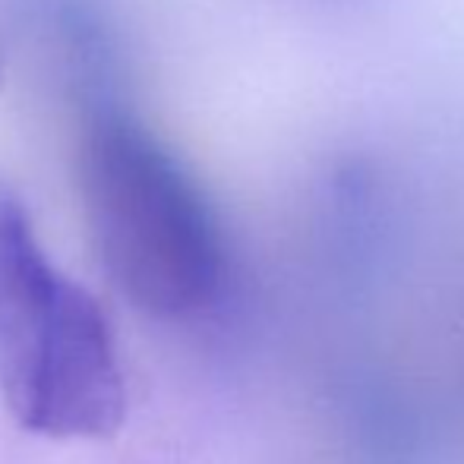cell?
I'll return each mask as SVG.
<instances>
[{"label":"cell","instance_id":"cell-1","mask_svg":"<svg viewBox=\"0 0 464 464\" xmlns=\"http://www.w3.org/2000/svg\"><path fill=\"white\" fill-rule=\"evenodd\" d=\"M89 237L114 287L149 316L184 319L225 285V237L206 193L127 114H98L80 155Z\"/></svg>","mask_w":464,"mask_h":464},{"label":"cell","instance_id":"cell-2","mask_svg":"<svg viewBox=\"0 0 464 464\" xmlns=\"http://www.w3.org/2000/svg\"><path fill=\"white\" fill-rule=\"evenodd\" d=\"M0 398L32 433L108 440L127 414L121 357L102 306L42 250L0 187Z\"/></svg>","mask_w":464,"mask_h":464}]
</instances>
